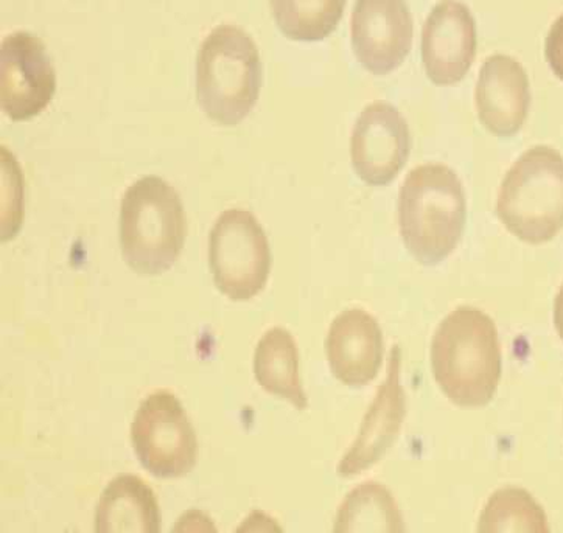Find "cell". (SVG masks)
<instances>
[{
  "instance_id": "cell-9",
  "label": "cell",
  "mask_w": 563,
  "mask_h": 533,
  "mask_svg": "<svg viewBox=\"0 0 563 533\" xmlns=\"http://www.w3.org/2000/svg\"><path fill=\"white\" fill-rule=\"evenodd\" d=\"M0 78L2 111L14 122L36 118L54 99V66L43 41L32 33H13L2 41Z\"/></svg>"
},
{
  "instance_id": "cell-20",
  "label": "cell",
  "mask_w": 563,
  "mask_h": 533,
  "mask_svg": "<svg viewBox=\"0 0 563 533\" xmlns=\"http://www.w3.org/2000/svg\"><path fill=\"white\" fill-rule=\"evenodd\" d=\"M545 58L555 77L563 81V14L555 19L548 33Z\"/></svg>"
},
{
  "instance_id": "cell-2",
  "label": "cell",
  "mask_w": 563,
  "mask_h": 533,
  "mask_svg": "<svg viewBox=\"0 0 563 533\" xmlns=\"http://www.w3.org/2000/svg\"><path fill=\"white\" fill-rule=\"evenodd\" d=\"M467 221L460 176L444 164L419 165L408 173L399 197V226L408 253L423 266L454 253Z\"/></svg>"
},
{
  "instance_id": "cell-13",
  "label": "cell",
  "mask_w": 563,
  "mask_h": 533,
  "mask_svg": "<svg viewBox=\"0 0 563 533\" xmlns=\"http://www.w3.org/2000/svg\"><path fill=\"white\" fill-rule=\"evenodd\" d=\"M479 122L494 136L520 133L531 107L527 70L508 55H492L479 69L475 91Z\"/></svg>"
},
{
  "instance_id": "cell-16",
  "label": "cell",
  "mask_w": 563,
  "mask_h": 533,
  "mask_svg": "<svg viewBox=\"0 0 563 533\" xmlns=\"http://www.w3.org/2000/svg\"><path fill=\"white\" fill-rule=\"evenodd\" d=\"M255 380L272 396L290 401L299 411L309 408L299 377V352L295 337L280 326L268 330L254 355Z\"/></svg>"
},
{
  "instance_id": "cell-11",
  "label": "cell",
  "mask_w": 563,
  "mask_h": 533,
  "mask_svg": "<svg viewBox=\"0 0 563 533\" xmlns=\"http://www.w3.org/2000/svg\"><path fill=\"white\" fill-rule=\"evenodd\" d=\"M420 51L423 69L433 85L463 81L476 56V22L471 9L457 0L439 2L423 25Z\"/></svg>"
},
{
  "instance_id": "cell-18",
  "label": "cell",
  "mask_w": 563,
  "mask_h": 533,
  "mask_svg": "<svg viewBox=\"0 0 563 533\" xmlns=\"http://www.w3.org/2000/svg\"><path fill=\"white\" fill-rule=\"evenodd\" d=\"M345 0H272L277 27L288 40L318 43L335 32Z\"/></svg>"
},
{
  "instance_id": "cell-1",
  "label": "cell",
  "mask_w": 563,
  "mask_h": 533,
  "mask_svg": "<svg viewBox=\"0 0 563 533\" xmlns=\"http://www.w3.org/2000/svg\"><path fill=\"white\" fill-rule=\"evenodd\" d=\"M431 367L439 388L461 408H483L501 380V347L489 314L460 307L439 324L431 343Z\"/></svg>"
},
{
  "instance_id": "cell-7",
  "label": "cell",
  "mask_w": 563,
  "mask_h": 533,
  "mask_svg": "<svg viewBox=\"0 0 563 533\" xmlns=\"http://www.w3.org/2000/svg\"><path fill=\"white\" fill-rule=\"evenodd\" d=\"M131 441L142 467L156 478H183L197 464V434L181 401L167 390H157L142 401Z\"/></svg>"
},
{
  "instance_id": "cell-17",
  "label": "cell",
  "mask_w": 563,
  "mask_h": 533,
  "mask_svg": "<svg viewBox=\"0 0 563 533\" xmlns=\"http://www.w3.org/2000/svg\"><path fill=\"white\" fill-rule=\"evenodd\" d=\"M404 517L396 498L375 480L360 484L338 509L335 532H404Z\"/></svg>"
},
{
  "instance_id": "cell-3",
  "label": "cell",
  "mask_w": 563,
  "mask_h": 533,
  "mask_svg": "<svg viewBox=\"0 0 563 533\" xmlns=\"http://www.w3.org/2000/svg\"><path fill=\"white\" fill-rule=\"evenodd\" d=\"M187 236L181 198L170 184L145 176L123 195L120 246L123 258L141 276H161L178 260Z\"/></svg>"
},
{
  "instance_id": "cell-14",
  "label": "cell",
  "mask_w": 563,
  "mask_h": 533,
  "mask_svg": "<svg viewBox=\"0 0 563 533\" xmlns=\"http://www.w3.org/2000/svg\"><path fill=\"white\" fill-rule=\"evenodd\" d=\"M325 351L338 381L362 388L375 380L383 364V333L377 319L362 308H349L330 325Z\"/></svg>"
},
{
  "instance_id": "cell-12",
  "label": "cell",
  "mask_w": 563,
  "mask_h": 533,
  "mask_svg": "<svg viewBox=\"0 0 563 533\" xmlns=\"http://www.w3.org/2000/svg\"><path fill=\"white\" fill-rule=\"evenodd\" d=\"M400 369L401 351L399 345H394L388 377L382 382L373 404L367 409L356 441L352 443L351 449L344 454L338 465V473L343 478H354L360 473L369 470L389 452L399 437L405 415H407V400L401 388Z\"/></svg>"
},
{
  "instance_id": "cell-8",
  "label": "cell",
  "mask_w": 563,
  "mask_h": 533,
  "mask_svg": "<svg viewBox=\"0 0 563 533\" xmlns=\"http://www.w3.org/2000/svg\"><path fill=\"white\" fill-rule=\"evenodd\" d=\"M411 152V133L399 109L375 101L356 119L351 138L352 167L367 186H389L404 170Z\"/></svg>"
},
{
  "instance_id": "cell-6",
  "label": "cell",
  "mask_w": 563,
  "mask_h": 533,
  "mask_svg": "<svg viewBox=\"0 0 563 533\" xmlns=\"http://www.w3.org/2000/svg\"><path fill=\"white\" fill-rule=\"evenodd\" d=\"M209 265L213 284L234 302L251 300L264 290L272 251L253 213L243 209L221 213L210 231Z\"/></svg>"
},
{
  "instance_id": "cell-19",
  "label": "cell",
  "mask_w": 563,
  "mask_h": 533,
  "mask_svg": "<svg viewBox=\"0 0 563 533\" xmlns=\"http://www.w3.org/2000/svg\"><path fill=\"white\" fill-rule=\"evenodd\" d=\"M483 533L550 532L543 507L523 488H501L495 491L479 517Z\"/></svg>"
},
{
  "instance_id": "cell-10",
  "label": "cell",
  "mask_w": 563,
  "mask_h": 533,
  "mask_svg": "<svg viewBox=\"0 0 563 533\" xmlns=\"http://www.w3.org/2000/svg\"><path fill=\"white\" fill-rule=\"evenodd\" d=\"M412 16L405 0H356L352 48L367 73L385 77L399 69L412 47Z\"/></svg>"
},
{
  "instance_id": "cell-15",
  "label": "cell",
  "mask_w": 563,
  "mask_h": 533,
  "mask_svg": "<svg viewBox=\"0 0 563 533\" xmlns=\"http://www.w3.org/2000/svg\"><path fill=\"white\" fill-rule=\"evenodd\" d=\"M161 512L155 491L137 476L123 475L108 484L96 512L97 533H157Z\"/></svg>"
},
{
  "instance_id": "cell-5",
  "label": "cell",
  "mask_w": 563,
  "mask_h": 533,
  "mask_svg": "<svg viewBox=\"0 0 563 533\" xmlns=\"http://www.w3.org/2000/svg\"><path fill=\"white\" fill-rule=\"evenodd\" d=\"M495 213L521 242H551L563 229V157L537 145L521 154L503 179Z\"/></svg>"
},
{
  "instance_id": "cell-21",
  "label": "cell",
  "mask_w": 563,
  "mask_h": 533,
  "mask_svg": "<svg viewBox=\"0 0 563 533\" xmlns=\"http://www.w3.org/2000/svg\"><path fill=\"white\" fill-rule=\"evenodd\" d=\"M554 325L563 341V285L554 302Z\"/></svg>"
},
{
  "instance_id": "cell-4",
  "label": "cell",
  "mask_w": 563,
  "mask_h": 533,
  "mask_svg": "<svg viewBox=\"0 0 563 533\" xmlns=\"http://www.w3.org/2000/svg\"><path fill=\"white\" fill-rule=\"evenodd\" d=\"M262 62L253 37L235 25H220L201 44L197 62L200 107L213 122L239 125L262 89Z\"/></svg>"
}]
</instances>
